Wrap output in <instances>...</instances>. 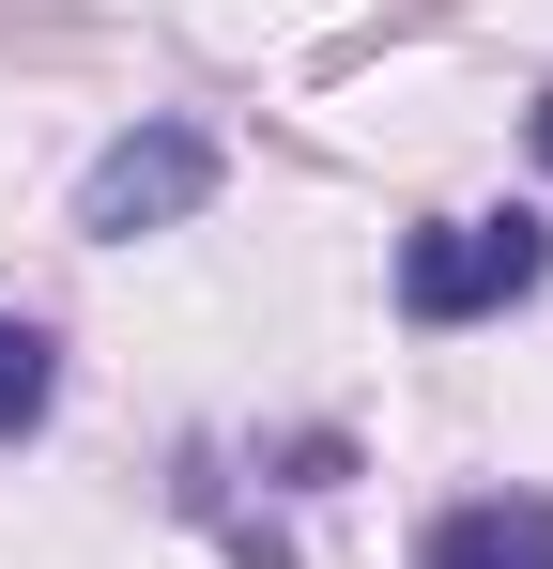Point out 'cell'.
<instances>
[{
	"label": "cell",
	"mask_w": 553,
	"mask_h": 569,
	"mask_svg": "<svg viewBox=\"0 0 553 569\" xmlns=\"http://www.w3.org/2000/svg\"><path fill=\"white\" fill-rule=\"evenodd\" d=\"M553 278V231L539 216H431L400 247V323H492Z\"/></svg>",
	"instance_id": "6da1fadb"
},
{
	"label": "cell",
	"mask_w": 553,
	"mask_h": 569,
	"mask_svg": "<svg viewBox=\"0 0 553 569\" xmlns=\"http://www.w3.org/2000/svg\"><path fill=\"white\" fill-rule=\"evenodd\" d=\"M200 200H215V139L200 123H123L92 154V186H78V231L92 247H139V231H184Z\"/></svg>",
	"instance_id": "7a4b0ae2"
},
{
	"label": "cell",
	"mask_w": 553,
	"mask_h": 569,
	"mask_svg": "<svg viewBox=\"0 0 553 569\" xmlns=\"http://www.w3.org/2000/svg\"><path fill=\"white\" fill-rule=\"evenodd\" d=\"M415 569H553V492H476V508H446V523L415 539Z\"/></svg>",
	"instance_id": "3957f363"
},
{
	"label": "cell",
	"mask_w": 553,
	"mask_h": 569,
	"mask_svg": "<svg viewBox=\"0 0 553 569\" xmlns=\"http://www.w3.org/2000/svg\"><path fill=\"white\" fill-rule=\"evenodd\" d=\"M47 400H62V355L0 308V447H16V431H47Z\"/></svg>",
	"instance_id": "277c9868"
},
{
	"label": "cell",
	"mask_w": 553,
	"mask_h": 569,
	"mask_svg": "<svg viewBox=\"0 0 553 569\" xmlns=\"http://www.w3.org/2000/svg\"><path fill=\"white\" fill-rule=\"evenodd\" d=\"M539 170H553V93H539Z\"/></svg>",
	"instance_id": "5b68a950"
}]
</instances>
